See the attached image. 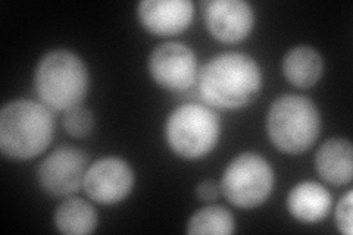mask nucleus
<instances>
[{
    "label": "nucleus",
    "instance_id": "2",
    "mask_svg": "<svg viewBox=\"0 0 353 235\" xmlns=\"http://www.w3.org/2000/svg\"><path fill=\"white\" fill-rule=\"evenodd\" d=\"M54 136L53 110L31 99H17L0 110V150L12 161H28L46 150Z\"/></svg>",
    "mask_w": 353,
    "mask_h": 235
},
{
    "label": "nucleus",
    "instance_id": "3",
    "mask_svg": "<svg viewBox=\"0 0 353 235\" xmlns=\"http://www.w3.org/2000/svg\"><path fill=\"white\" fill-rule=\"evenodd\" d=\"M90 78L84 61L71 50L48 52L39 61L34 87L40 102L53 112L81 106L88 93Z\"/></svg>",
    "mask_w": 353,
    "mask_h": 235
},
{
    "label": "nucleus",
    "instance_id": "6",
    "mask_svg": "<svg viewBox=\"0 0 353 235\" xmlns=\"http://www.w3.org/2000/svg\"><path fill=\"white\" fill-rule=\"evenodd\" d=\"M274 183L271 163L258 153L245 152L227 165L219 187L231 205L253 209L268 200Z\"/></svg>",
    "mask_w": 353,
    "mask_h": 235
},
{
    "label": "nucleus",
    "instance_id": "8",
    "mask_svg": "<svg viewBox=\"0 0 353 235\" xmlns=\"http://www.w3.org/2000/svg\"><path fill=\"white\" fill-rule=\"evenodd\" d=\"M148 70L153 81L170 92L187 90L199 75L194 52L180 41H167L154 48L149 54Z\"/></svg>",
    "mask_w": 353,
    "mask_h": 235
},
{
    "label": "nucleus",
    "instance_id": "14",
    "mask_svg": "<svg viewBox=\"0 0 353 235\" xmlns=\"http://www.w3.org/2000/svg\"><path fill=\"white\" fill-rule=\"evenodd\" d=\"M324 72V61L318 50L311 46H294L284 54L283 74L285 80L297 88H311Z\"/></svg>",
    "mask_w": 353,
    "mask_h": 235
},
{
    "label": "nucleus",
    "instance_id": "15",
    "mask_svg": "<svg viewBox=\"0 0 353 235\" xmlns=\"http://www.w3.org/2000/svg\"><path fill=\"white\" fill-rule=\"evenodd\" d=\"M54 227L66 235H87L97 227V210L80 197H66L54 212Z\"/></svg>",
    "mask_w": 353,
    "mask_h": 235
},
{
    "label": "nucleus",
    "instance_id": "13",
    "mask_svg": "<svg viewBox=\"0 0 353 235\" xmlns=\"http://www.w3.org/2000/svg\"><path fill=\"white\" fill-rule=\"evenodd\" d=\"M316 172L331 185H347L353 176V149L346 139H330L315 156Z\"/></svg>",
    "mask_w": 353,
    "mask_h": 235
},
{
    "label": "nucleus",
    "instance_id": "5",
    "mask_svg": "<svg viewBox=\"0 0 353 235\" xmlns=\"http://www.w3.org/2000/svg\"><path fill=\"white\" fill-rule=\"evenodd\" d=\"M170 149L183 159L196 161L211 153L221 137V121L208 105L185 103L174 109L165 124Z\"/></svg>",
    "mask_w": 353,
    "mask_h": 235
},
{
    "label": "nucleus",
    "instance_id": "1",
    "mask_svg": "<svg viewBox=\"0 0 353 235\" xmlns=\"http://www.w3.org/2000/svg\"><path fill=\"white\" fill-rule=\"evenodd\" d=\"M199 93L212 109L234 110L252 103L262 88V70L252 56L224 52L209 59L197 75Z\"/></svg>",
    "mask_w": 353,
    "mask_h": 235
},
{
    "label": "nucleus",
    "instance_id": "4",
    "mask_svg": "<svg viewBox=\"0 0 353 235\" xmlns=\"http://www.w3.org/2000/svg\"><path fill=\"white\" fill-rule=\"evenodd\" d=\"M321 131V114L311 99L284 94L272 102L267 114L271 143L287 154H301L315 144Z\"/></svg>",
    "mask_w": 353,
    "mask_h": 235
},
{
    "label": "nucleus",
    "instance_id": "17",
    "mask_svg": "<svg viewBox=\"0 0 353 235\" xmlns=\"http://www.w3.org/2000/svg\"><path fill=\"white\" fill-rule=\"evenodd\" d=\"M63 128L74 139H84L94 130V116L88 109L77 106L63 112Z\"/></svg>",
    "mask_w": 353,
    "mask_h": 235
},
{
    "label": "nucleus",
    "instance_id": "11",
    "mask_svg": "<svg viewBox=\"0 0 353 235\" xmlns=\"http://www.w3.org/2000/svg\"><path fill=\"white\" fill-rule=\"evenodd\" d=\"M137 17L150 34L176 36L192 24L194 5L190 0H145L137 6Z\"/></svg>",
    "mask_w": 353,
    "mask_h": 235
},
{
    "label": "nucleus",
    "instance_id": "9",
    "mask_svg": "<svg viewBox=\"0 0 353 235\" xmlns=\"http://www.w3.org/2000/svg\"><path fill=\"white\" fill-rule=\"evenodd\" d=\"M134 181V171L127 161L106 156L88 165L83 188L87 197L96 203L112 206L130 196Z\"/></svg>",
    "mask_w": 353,
    "mask_h": 235
},
{
    "label": "nucleus",
    "instance_id": "10",
    "mask_svg": "<svg viewBox=\"0 0 353 235\" xmlns=\"http://www.w3.org/2000/svg\"><path fill=\"white\" fill-rule=\"evenodd\" d=\"M203 19L208 31L223 43H240L255 25V12L243 0H211L205 3Z\"/></svg>",
    "mask_w": 353,
    "mask_h": 235
},
{
    "label": "nucleus",
    "instance_id": "19",
    "mask_svg": "<svg viewBox=\"0 0 353 235\" xmlns=\"http://www.w3.org/2000/svg\"><path fill=\"white\" fill-rule=\"evenodd\" d=\"M219 193H221V187L215 181H211V180L202 181L196 188L197 197L203 200V201H206V203L216 200L219 197Z\"/></svg>",
    "mask_w": 353,
    "mask_h": 235
},
{
    "label": "nucleus",
    "instance_id": "7",
    "mask_svg": "<svg viewBox=\"0 0 353 235\" xmlns=\"http://www.w3.org/2000/svg\"><path fill=\"white\" fill-rule=\"evenodd\" d=\"M88 167L87 154L74 145H61L50 152L37 167L43 192L53 197H68L83 187Z\"/></svg>",
    "mask_w": 353,
    "mask_h": 235
},
{
    "label": "nucleus",
    "instance_id": "16",
    "mask_svg": "<svg viewBox=\"0 0 353 235\" xmlns=\"http://www.w3.org/2000/svg\"><path fill=\"white\" fill-rule=\"evenodd\" d=\"M236 229L234 216L223 206L209 205L196 210L187 223L189 234L230 235Z\"/></svg>",
    "mask_w": 353,
    "mask_h": 235
},
{
    "label": "nucleus",
    "instance_id": "18",
    "mask_svg": "<svg viewBox=\"0 0 353 235\" xmlns=\"http://www.w3.org/2000/svg\"><path fill=\"white\" fill-rule=\"evenodd\" d=\"M336 223L341 234L352 235V192H349L340 198L336 207Z\"/></svg>",
    "mask_w": 353,
    "mask_h": 235
},
{
    "label": "nucleus",
    "instance_id": "12",
    "mask_svg": "<svg viewBox=\"0 0 353 235\" xmlns=\"http://www.w3.org/2000/svg\"><path fill=\"white\" fill-rule=\"evenodd\" d=\"M333 206V196L328 190L315 181L296 184L287 196V209L290 215L303 223L324 221Z\"/></svg>",
    "mask_w": 353,
    "mask_h": 235
}]
</instances>
